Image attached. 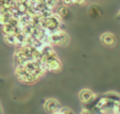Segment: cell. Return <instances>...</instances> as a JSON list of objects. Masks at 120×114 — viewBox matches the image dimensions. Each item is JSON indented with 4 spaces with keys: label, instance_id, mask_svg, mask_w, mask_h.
I'll return each mask as SVG.
<instances>
[{
    "label": "cell",
    "instance_id": "obj_1",
    "mask_svg": "<svg viewBox=\"0 0 120 114\" xmlns=\"http://www.w3.org/2000/svg\"><path fill=\"white\" fill-rule=\"evenodd\" d=\"M15 76L16 78L22 83H27V84H32L35 83L36 81H38L36 77L32 74H30L29 71L26 69V67L23 65H18L15 68Z\"/></svg>",
    "mask_w": 120,
    "mask_h": 114
},
{
    "label": "cell",
    "instance_id": "obj_2",
    "mask_svg": "<svg viewBox=\"0 0 120 114\" xmlns=\"http://www.w3.org/2000/svg\"><path fill=\"white\" fill-rule=\"evenodd\" d=\"M69 43V36L66 32H64L62 29L53 32L50 35V44L51 45H60V46H66Z\"/></svg>",
    "mask_w": 120,
    "mask_h": 114
},
{
    "label": "cell",
    "instance_id": "obj_3",
    "mask_svg": "<svg viewBox=\"0 0 120 114\" xmlns=\"http://www.w3.org/2000/svg\"><path fill=\"white\" fill-rule=\"evenodd\" d=\"M44 109H45L46 112L52 114V113H54V112L59 111V110L61 109V105H60V102L56 100V99L49 98L45 101V103H44Z\"/></svg>",
    "mask_w": 120,
    "mask_h": 114
},
{
    "label": "cell",
    "instance_id": "obj_4",
    "mask_svg": "<svg viewBox=\"0 0 120 114\" xmlns=\"http://www.w3.org/2000/svg\"><path fill=\"white\" fill-rule=\"evenodd\" d=\"M95 97H96L95 93L88 89H84V90H82V91H80V93H79V99L82 103L89 102V101H91Z\"/></svg>",
    "mask_w": 120,
    "mask_h": 114
},
{
    "label": "cell",
    "instance_id": "obj_5",
    "mask_svg": "<svg viewBox=\"0 0 120 114\" xmlns=\"http://www.w3.org/2000/svg\"><path fill=\"white\" fill-rule=\"evenodd\" d=\"M100 39H101L102 43L104 44L105 46H107V47H113L116 44V37L111 32H105V33H103V34L101 35V37H100Z\"/></svg>",
    "mask_w": 120,
    "mask_h": 114
},
{
    "label": "cell",
    "instance_id": "obj_6",
    "mask_svg": "<svg viewBox=\"0 0 120 114\" xmlns=\"http://www.w3.org/2000/svg\"><path fill=\"white\" fill-rule=\"evenodd\" d=\"M3 39L9 45H15V46L17 45L16 35H14V34H3Z\"/></svg>",
    "mask_w": 120,
    "mask_h": 114
},
{
    "label": "cell",
    "instance_id": "obj_7",
    "mask_svg": "<svg viewBox=\"0 0 120 114\" xmlns=\"http://www.w3.org/2000/svg\"><path fill=\"white\" fill-rule=\"evenodd\" d=\"M13 16L9 13H5V14H2V15H0V26H4V25H8L11 20V18Z\"/></svg>",
    "mask_w": 120,
    "mask_h": 114
},
{
    "label": "cell",
    "instance_id": "obj_8",
    "mask_svg": "<svg viewBox=\"0 0 120 114\" xmlns=\"http://www.w3.org/2000/svg\"><path fill=\"white\" fill-rule=\"evenodd\" d=\"M59 14L62 16V17H67V16L69 15V10H68V8L66 7V5H63V7L60 8Z\"/></svg>",
    "mask_w": 120,
    "mask_h": 114
},
{
    "label": "cell",
    "instance_id": "obj_9",
    "mask_svg": "<svg viewBox=\"0 0 120 114\" xmlns=\"http://www.w3.org/2000/svg\"><path fill=\"white\" fill-rule=\"evenodd\" d=\"M62 114H75V112L72 111L71 109L69 108H66V107H61V109L59 110Z\"/></svg>",
    "mask_w": 120,
    "mask_h": 114
},
{
    "label": "cell",
    "instance_id": "obj_10",
    "mask_svg": "<svg viewBox=\"0 0 120 114\" xmlns=\"http://www.w3.org/2000/svg\"><path fill=\"white\" fill-rule=\"evenodd\" d=\"M85 1H86V0H72V4H79V5H81V4H83Z\"/></svg>",
    "mask_w": 120,
    "mask_h": 114
},
{
    "label": "cell",
    "instance_id": "obj_11",
    "mask_svg": "<svg viewBox=\"0 0 120 114\" xmlns=\"http://www.w3.org/2000/svg\"><path fill=\"white\" fill-rule=\"evenodd\" d=\"M62 2L64 3L65 5H68V4H72V0H61Z\"/></svg>",
    "mask_w": 120,
    "mask_h": 114
},
{
    "label": "cell",
    "instance_id": "obj_12",
    "mask_svg": "<svg viewBox=\"0 0 120 114\" xmlns=\"http://www.w3.org/2000/svg\"><path fill=\"white\" fill-rule=\"evenodd\" d=\"M81 114H93V113H91V112H89V111H86V110H83Z\"/></svg>",
    "mask_w": 120,
    "mask_h": 114
},
{
    "label": "cell",
    "instance_id": "obj_13",
    "mask_svg": "<svg viewBox=\"0 0 120 114\" xmlns=\"http://www.w3.org/2000/svg\"><path fill=\"white\" fill-rule=\"evenodd\" d=\"M41 1H43V2H45V3H48L50 0H41Z\"/></svg>",
    "mask_w": 120,
    "mask_h": 114
},
{
    "label": "cell",
    "instance_id": "obj_14",
    "mask_svg": "<svg viewBox=\"0 0 120 114\" xmlns=\"http://www.w3.org/2000/svg\"><path fill=\"white\" fill-rule=\"evenodd\" d=\"M117 18H118V19H120V11H119V13L117 14Z\"/></svg>",
    "mask_w": 120,
    "mask_h": 114
},
{
    "label": "cell",
    "instance_id": "obj_15",
    "mask_svg": "<svg viewBox=\"0 0 120 114\" xmlns=\"http://www.w3.org/2000/svg\"><path fill=\"white\" fill-rule=\"evenodd\" d=\"M0 114H1V108H0Z\"/></svg>",
    "mask_w": 120,
    "mask_h": 114
}]
</instances>
